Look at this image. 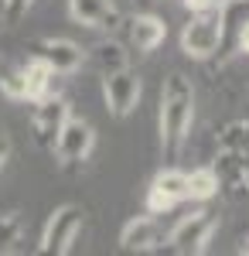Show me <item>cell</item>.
Segmentation results:
<instances>
[{
    "label": "cell",
    "mask_w": 249,
    "mask_h": 256,
    "mask_svg": "<svg viewBox=\"0 0 249 256\" xmlns=\"http://www.w3.org/2000/svg\"><path fill=\"white\" fill-rule=\"evenodd\" d=\"M192 116H194V89L184 76H168L160 89V150L164 160H178L188 134H192Z\"/></svg>",
    "instance_id": "obj_1"
},
{
    "label": "cell",
    "mask_w": 249,
    "mask_h": 256,
    "mask_svg": "<svg viewBox=\"0 0 249 256\" xmlns=\"http://www.w3.org/2000/svg\"><path fill=\"white\" fill-rule=\"evenodd\" d=\"M222 34H226V14L218 4H212L205 10H194L192 20L184 24L181 31V48L188 58H212L222 44Z\"/></svg>",
    "instance_id": "obj_2"
},
{
    "label": "cell",
    "mask_w": 249,
    "mask_h": 256,
    "mask_svg": "<svg viewBox=\"0 0 249 256\" xmlns=\"http://www.w3.org/2000/svg\"><path fill=\"white\" fill-rule=\"evenodd\" d=\"M212 232H215V216L212 212H194L184 216L168 236V250L174 253H205Z\"/></svg>",
    "instance_id": "obj_3"
},
{
    "label": "cell",
    "mask_w": 249,
    "mask_h": 256,
    "mask_svg": "<svg viewBox=\"0 0 249 256\" xmlns=\"http://www.w3.org/2000/svg\"><path fill=\"white\" fill-rule=\"evenodd\" d=\"M82 208L78 205H62L52 212L48 226H44V239H41V250L44 253H68L76 236L82 232Z\"/></svg>",
    "instance_id": "obj_4"
},
{
    "label": "cell",
    "mask_w": 249,
    "mask_h": 256,
    "mask_svg": "<svg viewBox=\"0 0 249 256\" xmlns=\"http://www.w3.org/2000/svg\"><path fill=\"white\" fill-rule=\"evenodd\" d=\"M102 96L113 116H130L140 102V76L134 68H116L102 76Z\"/></svg>",
    "instance_id": "obj_5"
},
{
    "label": "cell",
    "mask_w": 249,
    "mask_h": 256,
    "mask_svg": "<svg viewBox=\"0 0 249 256\" xmlns=\"http://www.w3.org/2000/svg\"><path fill=\"white\" fill-rule=\"evenodd\" d=\"M92 144H96V134H92V126L86 123V120H76L68 116L62 123V130H58L55 137V154L62 164H82V160L89 158V150H92Z\"/></svg>",
    "instance_id": "obj_6"
},
{
    "label": "cell",
    "mask_w": 249,
    "mask_h": 256,
    "mask_svg": "<svg viewBox=\"0 0 249 256\" xmlns=\"http://www.w3.org/2000/svg\"><path fill=\"white\" fill-rule=\"evenodd\" d=\"M188 198V174L178 171V168H164L160 174L150 181V192H147V208L154 216L160 212H171L178 202Z\"/></svg>",
    "instance_id": "obj_7"
},
{
    "label": "cell",
    "mask_w": 249,
    "mask_h": 256,
    "mask_svg": "<svg viewBox=\"0 0 249 256\" xmlns=\"http://www.w3.org/2000/svg\"><path fill=\"white\" fill-rule=\"evenodd\" d=\"M34 52L55 76H72V72L82 68V48L68 38H44V41H38Z\"/></svg>",
    "instance_id": "obj_8"
},
{
    "label": "cell",
    "mask_w": 249,
    "mask_h": 256,
    "mask_svg": "<svg viewBox=\"0 0 249 256\" xmlns=\"http://www.w3.org/2000/svg\"><path fill=\"white\" fill-rule=\"evenodd\" d=\"M68 14L86 24V28H99V31H113L120 24V10L113 0H68Z\"/></svg>",
    "instance_id": "obj_9"
},
{
    "label": "cell",
    "mask_w": 249,
    "mask_h": 256,
    "mask_svg": "<svg viewBox=\"0 0 249 256\" xmlns=\"http://www.w3.org/2000/svg\"><path fill=\"white\" fill-rule=\"evenodd\" d=\"M65 120H68V102L65 99H52V96L38 99V110H34V134H38V140L55 144Z\"/></svg>",
    "instance_id": "obj_10"
},
{
    "label": "cell",
    "mask_w": 249,
    "mask_h": 256,
    "mask_svg": "<svg viewBox=\"0 0 249 256\" xmlns=\"http://www.w3.org/2000/svg\"><path fill=\"white\" fill-rule=\"evenodd\" d=\"M168 38V24L160 18H154V14H136L134 20H130V41H134L136 52H154L160 41Z\"/></svg>",
    "instance_id": "obj_11"
},
{
    "label": "cell",
    "mask_w": 249,
    "mask_h": 256,
    "mask_svg": "<svg viewBox=\"0 0 249 256\" xmlns=\"http://www.w3.org/2000/svg\"><path fill=\"white\" fill-rule=\"evenodd\" d=\"M20 79H24V99H31V102H38V99L52 96V86H55V72L44 65V62L34 55V58L28 62L24 68H20Z\"/></svg>",
    "instance_id": "obj_12"
},
{
    "label": "cell",
    "mask_w": 249,
    "mask_h": 256,
    "mask_svg": "<svg viewBox=\"0 0 249 256\" xmlns=\"http://www.w3.org/2000/svg\"><path fill=\"white\" fill-rule=\"evenodd\" d=\"M157 239H160L157 218H154V216H136V218H130V222L123 226L120 242H123L126 250H154Z\"/></svg>",
    "instance_id": "obj_13"
},
{
    "label": "cell",
    "mask_w": 249,
    "mask_h": 256,
    "mask_svg": "<svg viewBox=\"0 0 249 256\" xmlns=\"http://www.w3.org/2000/svg\"><path fill=\"white\" fill-rule=\"evenodd\" d=\"M212 195H218V174L212 168H198L188 174V198L194 202H208Z\"/></svg>",
    "instance_id": "obj_14"
},
{
    "label": "cell",
    "mask_w": 249,
    "mask_h": 256,
    "mask_svg": "<svg viewBox=\"0 0 249 256\" xmlns=\"http://www.w3.org/2000/svg\"><path fill=\"white\" fill-rule=\"evenodd\" d=\"M92 58H96V65H99L102 76H110V72H116V68H126V52H123L116 41H102V44H96V48H92Z\"/></svg>",
    "instance_id": "obj_15"
},
{
    "label": "cell",
    "mask_w": 249,
    "mask_h": 256,
    "mask_svg": "<svg viewBox=\"0 0 249 256\" xmlns=\"http://www.w3.org/2000/svg\"><path fill=\"white\" fill-rule=\"evenodd\" d=\"M20 232V218L18 216H0V253H7Z\"/></svg>",
    "instance_id": "obj_16"
},
{
    "label": "cell",
    "mask_w": 249,
    "mask_h": 256,
    "mask_svg": "<svg viewBox=\"0 0 249 256\" xmlns=\"http://www.w3.org/2000/svg\"><path fill=\"white\" fill-rule=\"evenodd\" d=\"M31 4H34V0H4V18H7V24H18V20L31 10Z\"/></svg>",
    "instance_id": "obj_17"
},
{
    "label": "cell",
    "mask_w": 249,
    "mask_h": 256,
    "mask_svg": "<svg viewBox=\"0 0 249 256\" xmlns=\"http://www.w3.org/2000/svg\"><path fill=\"white\" fill-rule=\"evenodd\" d=\"M0 89L7 92L10 99H24V79H20V72L18 76H7V79H0Z\"/></svg>",
    "instance_id": "obj_18"
},
{
    "label": "cell",
    "mask_w": 249,
    "mask_h": 256,
    "mask_svg": "<svg viewBox=\"0 0 249 256\" xmlns=\"http://www.w3.org/2000/svg\"><path fill=\"white\" fill-rule=\"evenodd\" d=\"M239 48H242V52L249 55V20L242 24V31H239Z\"/></svg>",
    "instance_id": "obj_19"
},
{
    "label": "cell",
    "mask_w": 249,
    "mask_h": 256,
    "mask_svg": "<svg viewBox=\"0 0 249 256\" xmlns=\"http://www.w3.org/2000/svg\"><path fill=\"white\" fill-rule=\"evenodd\" d=\"M184 7H188V10H205V7H212V0H184Z\"/></svg>",
    "instance_id": "obj_20"
},
{
    "label": "cell",
    "mask_w": 249,
    "mask_h": 256,
    "mask_svg": "<svg viewBox=\"0 0 249 256\" xmlns=\"http://www.w3.org/2000/svg\"><path fill=\"white\" fill-rule=\"evenodd\" d=\"M7 158H10V140H7V137H0V164H4Z\"/></svg>",
    "instance_id": "obj_21"
},
{
    "label": "cell",
    "mask_w": 249,
    "mask_h": 256,
    "mask_svg": "<svg viewBox=\"0 0 249 256\" xmlns=\"http://www.w3.org/2000/svg\"><path fill=\"white\" fill-rule=\"evenodd\" d=\"M242 253H249V239H246V242H242Z\"/></svg>",
    "instance_id": "obj_22"
},
{
    "label": "cell",
    "mask_w": 249,
    "mask_h": 256,
    "mask_svg": "<svg viewBox=\"0 0 249 256\" xmlns=\"http://www.w3.org/2000/svg\"><path fill=\"white\" fill-rule=\"evenodd\" d=\"M212 4H218V7H222V4H229V0H212Z\"/></svg>",
    "instance_id": "obj_23"
}]
</instances>
